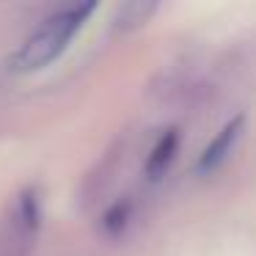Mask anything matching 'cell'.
<instances>
[{
    "instance_id": "6da1fadb",
    "label": "cell",
    "mask_w": 256,
    "mask_h": 256,
    "mask_svg": "<svg viewBox=\"0 0 256 256\" xmlns=\"http://www.w3.org/2000/svg\"><path fill=\"white\" fill-rule=\"evenodd\" d=\"M91 12H94V3H80V6H69L64 12L52 14L22 44V50L14 56L12 69L14 72H39V69L50 66L69 47V42L83 28V22L91 17Z\"/></svg>"
},
{
    "instance_id": "7a4b0ae2",
    "label": "cell",
    "mask_w": 256,
    "mask_h": 256,
    "mask_svg": "<svg viewBox=\"0 0 256 256\" xmlns=\"http://www.w3.org/2000/svg\"><path fill=\"white\" fill-rule=\"evenodd\" d=\"M240 130H242V118H234V122H228L226 127L218 132V138L212 140L210 146H206L204 154H201V160H198V168H201V171H206V168H215V166H220V162L226 160V154L232 152V146H234V140H237Z\"/></svg>"
},
{
    "instance_id": "3957f363",
    "label": "cell",
    "mask_w": 256,
    "mask_h": 256,
    "mask_svg": "<svg viewBox=\"0 0 256 256\" xmlns=\"http://www.w3.org/2000/svg\"><path fill=\"white\" fill-rule=\"evenodd\" d=\"M176 144H179V138H176V132L171 130V132L162 135L160 144L152 149V157H149V162H146V171H149L152 179H157L168 168V162L174 160V152H176Z\"/></svg>"
},
{
    "instance_id": "277c9868",
    "label": "cell",
    "mask_w": 256,
    "mask_h": 256,
    "mask_svg": "<svg viewBox=\"0 0 256 256\" xmlns=\"http://www.w3.org/2000/svg\"><path fill=\"white\" fill-rule=\"evenodd\" d=\"M154 6H149V3H130V6H124L122 12H118V28H132V25H138V22H144L146 20V14L152 12Z\"/></svg>"
}]
</instances>
